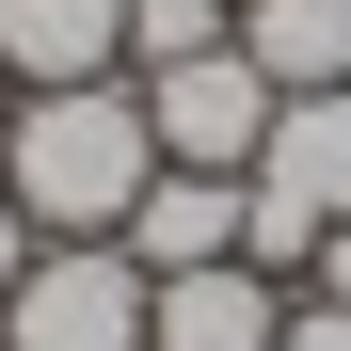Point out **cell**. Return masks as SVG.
<instances>
[{"mask_svg": "<svg viewBox=\"0 0 351 351\" xmlns=\"http://www.w3.org/2000/svg\"><path fill=\"white\" fill-rule=\"evenodd\" d=\"M271 351H351V304H319V287H287V335Z\"/></svg>", "mask_w": 351, "mask_h": 351, "instance_id": "30bf717a", "label": "cell"}, {"mask_svg": "<svg viewBox=\"0 0 351 351\" xmlns=\"http://www.w3.org/2000/svg\"><path fill=\"white\" fill-rule=\"evenodd\" d=\"M16 271H32V223H16V208H0V304H16Z\"/></svg>", "mask_w": 351, "mask_h": 351, "instance_id": "7c38bea8", "label": "cell"}, {"mask_svg": "<svg viewBox=\"0 0 351 351\" xmlns=\"http://www.w3.org/2000/svg\"><path fill=\"white\" fill-rule=\"evenodd\" d=\"M0 351H144V256L128 240H32Z\"/></svg>", "mask_w": 351, "mask_h": 351, "instance_id": "3957f363", "label": "cell"}, {"mask_svg": "<svg viewBox=\"0 0 351 351\" xmlns=\"http://www.w3.org/2000/svg\"><path fill=\"white\" fill-rule=\"evenodd\" d=\"M256 223H240V256L256 271H304L335 223H351V80L335 96H271V144H256Z\"/></svg>", "mask_w": 351, "mask_h": 351, "instance_id": "7a4b0ae2", "label": "cell"}, {"mask_svg": "<svg viewBox=\"0 0 351 351\" xmlns=\"http://www.w3.org/2000/svg\"><path fill=\"white\" fill-rule=\"evenodd\" d=\"M271 335H287V271H256V256H208V271L144 287V351H271Z\"/></svg>", "mask_w": 351, "mask_h": 351, "instance_id": "5b68a950", "label": "cell"}, {"mask_svg": "<svg viewBox=\"0 0 351 351\" xmlns=\"http://www.w3.org/2000/svg\"><path fill=\"white\" fill-rule=\"evenodd\" d=\"M144 176H160V128H144L128 80H48V96L0 112V208L32 240H112L144 208Z\"/></svg>", "mask_w": 351, "mask_h": 351, "instance_id": "6da1fadb", "label": "cell"}, {"mask_svg": "<svg viewBox=\"0 0 351 351\" xmlns=\"http://www.w3.org/2000/svg\"><path fill=\"white\" fill-rule=\"evenodd\" d=\"M240 223H256V192H240V176H192V160H160V176H144V208L112 223V240H128V256H144V287H160V271H208V256H240Z\"/></svg>", "mask_w": 351, "mask_h": 351, "instance_id": "8992f818", "label": "cell"}, {"mask_svg": "<svg viewBox=\"0 0 351 351\" xmlns=\"http://www.w3.org/2000/svg\"><path fill=\"white\" fill-rule=\"evenodd\" d=\"M128 64V0H0V80L48 96V80H112Z\"/></svg>", "mask_w": 351, "mask_h": 351, "instance_id": "52a82bcc", "label": "cell"}, {"mask_svg": "<svg viewBox=\"0 0 351 351\" xmlns=\"http://www.w3.org/2000/svg\"><path fill=\"white\" fill-rule=\"evenodd\" d=\"M208 48H240V0H128V64H208Z\"/></svg>", "mask_w": 351, "mask_h": 351, "instance_id": "9c48e42d", "label": "cell"}, {"mask_svg": "<svg viewBox=\"0 0 351 351\" xmlns=\"http://www.w3.org/2000/svg\"><path fill=\"white\" fill-rule=\"evenodd\" d=\"M144 128H160V160H192V176H256V144H271V80L240 64V48L160 64V80H144Z\"/></svg>", "mask_w": 351, "mask_h": 351, "instance_id": "277c9868", "label": "cell"}, {"mask_svg": "<svg viewBox=\"0 0 351 351\" xmlns=\"http://www.w3.org/2000/svg\"><path fill=\"white\" fill-rule=\"evenodd\" d=\"M240 64L271 96H335L351 80V0H240Z\"/></svg>", "mask_w": 351, "mask_h": 351, "instance_id": "ba28073f", "label": "cell"}, {"mask_svg": "<svg viewBox=\"0 0 351 351\" xmlns=\"http://www.w3.org/2000/svg\"><path fill=\"white\" fill-rule=\"evenodd\" d=\"M304 287H319V304H351V223H335V240L304 256Z\"/></svg>", "mask_w": 351, "mask_h": 351, "instance_id": "8fae6325", "label": "cell"}]
</instances>
